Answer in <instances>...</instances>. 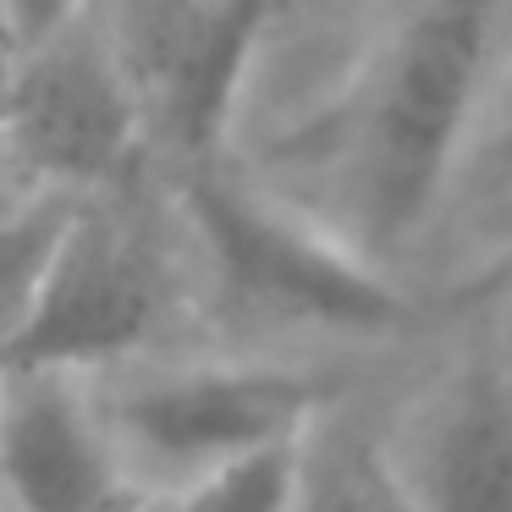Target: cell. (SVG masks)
Listing matches in <instances>:
<instances>
[{
  "mask_svg": "<svg viewBox=\"0 0 512 512\" xmlns=\"http://www.w3.org/2000/svg\"><path fill=\"white\" fill-rule=\"evenodd\" d=\"M512 61V0H270L221 160L413 281Z\"/></svg>",
  "mask_w": 512,
  "mask_h": 512,
  "instance_id": "obj_1",
  "label": "cell"
},
{
  "mask_svg": "<svg viewBox=\"0 0 512 512\" xmlns=\"http://www.w3.org/2000/svg\"><path fill=\"white\" fill-rule=\"evenodd\" d=\"M199 331L221 347H380L424 320L413 281L369 265L226 160L166 171Z\"/></svg>",
  "mask_w": 512,
  "mask_h": 512,
  "instance_id": "obj_2",
  "label": "cell"
},
{
  "mask_svg": "<svg viewBox=\"0 0 512 512\" xmlns=\"http://www.w3.org/2000/svg\"><path fill=\"white\" fill-rule=\"evenodd\" d=\"M182 336L193 342L204 331L166 171L155 166L133 182L72 199L34 314L0 364L105 375L116 364L182 347Z\"/></svg>",
  "mask_w": 512,
  "mask_h": 512,
  "instance_id": "obj_3",
  "label": "cell"
},
{
  "mask_svg": "<svg viewBox=\"0 0 512 512\" xmlns=\"http://www.w3.org/2000/svg\"><path fill=\"white\" fill-rule=\"evenodd\" d=\"M336 391H347L336 364L193 342L94 375L111 446L144 501H171L232 457L292 441Z\"/></svg>",
  "mask_w": 512,
  "mask_h": 512,
  "instance_id": "obj_4",
  "label": "cell"
},
{
  "mask_svg": "<svg viewBox=\"0 0 512 512\" xmlns=\"http://www.w3.org/2000/svg\"><path fill=\"white\" fill-rule=\"evenodd\" d=\"M0 149L34 188L56 193H100L160 166L105 0L23 39L0 105Z\"/></svg>",
  "mask_w": 512,
  "mask_h": 512,
  "instance_id": "obj_5",
  "label": "cell"
},
{
  "mask_svg": "<svg viewBox=\"0 0 512 512\" xmlns=\"http://www.w3.org/2000/svg\"><path fill=\"white\" fill-rule=\"evenodd\" d=\"M386 435L413 512H512V358L496 347L435 369Z\"/></svg>",
  "mask_w": 512,
  "mask_h": 512,
  "instance_id": "obj_6",
  "label": "cell"
},
{
  "mask_svg": "<svg viewBox=\"0 0 512 512\" xmlns=\"http://www.w3.org/2000/svg\"><path fill=\"white\" fill-rule=\"evenodd\" d=\"M94 375L0 364V512H144Z\"/></svg>",
  "mask_w": 512,
  "mask_h": 512,
  "instance_id": "obj_7",
  "label": "cell"
},
{
  "mask_svg": "<svg viewBox=\"0 0 512 512\" xmlns=\"http://www.w3.org/2000/svg\"><path fill=\"white\" fill-rule=\"evenodd\" d=\"M287 512H413L386 435L353 402V391H336L298 430Z\"/></svg>",
  "mask_w": 512,
  "mask_h": 512,
  "instance_id": "obj_8",
  "label": "cell"
},
{
  "mask_svg": "<svg viewBox=\"0 0 512 512\" xmlns=\"http://www.w3.org/2000/svg\"><path fill=\"white\" fill-rule=\"evenodd\" d=\"M72 199L78 193L34 188L28 199H17L0 215V353L17 342L23 320L34 314V298L45 287V270L61 243V226L72 215Z\"/></svg>",
  "mask_w": 512,
  "mask_h": 512,
  "instance_id": "obj_9",
  "label": "cell"
},
{
  "mask_svg": "<svg viewBox=\"0 0 512 512\" xmlns=\"http://www.w3.org/2000/svg\"><path fill=\"white\" fill-rule=\"evenodd\" d=\"M507 226H512V61H507V72H501L496 94H490L474 144H468L446 248L474 243V237H496V232H507Z\"/></svg>",
  "mask_w": 512,
  "mask_h": 512,
  "instance_id": "obj_10",
  "label": "cell"
},
{
  "mask_svg": "<svg viewBox=\"0 0 512 512\" xmlns=\"http://www.w3.org/2000/svg\"><path fill=\"white\" fill-rule=\"evenodd\" d=\"M298 441V435H292ZM292 441L221 463L171 496V512H287L292 501Z\"/></svg>",
  "mask_w": 512,
  "mask_h": 512,
  "instance_id": "obj_11",
  "label": "cell"
},
{
  "mask_svg": "<svg viewBox=\"0 0 512 512\" xmlns=\"http://www.w3.org/2000/svg\"><path fill=\"white\" fill-rule=\"evenodd\" d=\"M83 6H89V0H0V12L12 17L17 39H34V34H45V28H56L61 17L83 12Z\"/></svg>",
  "mask_w": 512,
  "mask_h": 512,
  "instance_id": "obj_12",
  "label": "cell"
},
{
  "mask_svg": "<svg viewBox=\"0 0 512 512\" xmlns=\"http://www.w3.org/2000/svg\"><path fill=\"white\" fill-rule=\"evenodd\" d=\"M28 193H34V182H28L23 171L12 166V155H6V149H0V215L12 210L17 199H28Z\"/></svg>",
  "mask_w": 512,
  "mask_h": 512,
  "instance_id": "obj_13",
  "label": "cell"
},
{
  "mask_svg": "<svg viewBox=\"0 0 512 512\" xmlns=\"http://www.w3.org/2000/svg\"><path fill=\"white\" fill-rule=\"evenodd\" d=\"M17 50H23V39H17L12 17L0 12V105H6V89H12V67H17Z\"/></svg>",
  "mask_w": 512,
  "mask_h": 512,
  "instance_id": "obj_14",
  "label": "cell"
},
{
  "mask_svg": "<svg viewBox=\"0 0 512 512\" xmlns=\"http://www.w3.org/2000/svg\"><path fill=\"white\" fill-rule=\"evenodd\" d=\"M144 512H149V507H144Z\"/></svg>",
  "mask_w": 512,
  "mask_h": 512,
  "instance_id": "obj_15",
  "label": "cell"
}]
</instances>
